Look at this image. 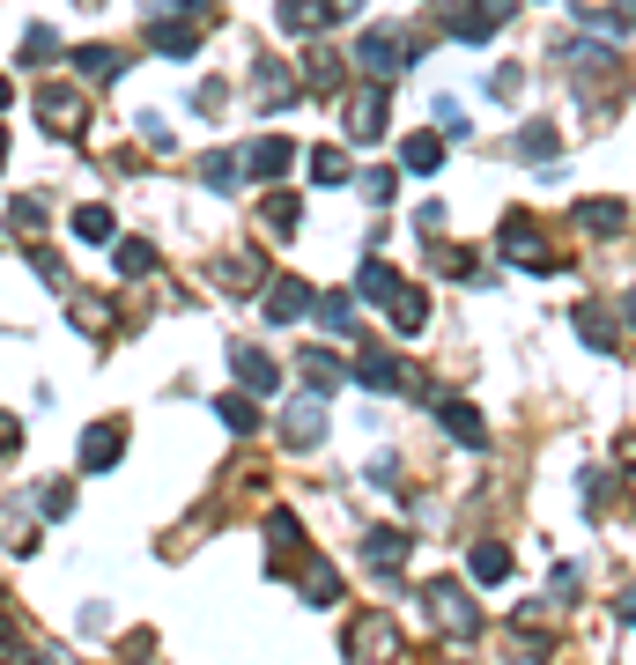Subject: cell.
I'll return each mask as SVG.
<instances>
[{
  "label": "cell",
  "instance_id": "obj_7",
  "mask_svg": "<svg viewBox=\"0 0 636 665\" xmlns=\"http://www.w3.org/2000/svg\"><path fill=\"white\" fill-rule=\"evenodd\" d=\"M245 163H252V178H267V185H274V178L296 163V148L282 141V133H267V141H252V156H245Z\"/></svg>",
  "mask_w": 636,
  "mask_h": 665
},
{
  "label": "cell",
  "instance_id": "obj_28",
  "mask_svg": "<svg viewBox=\"0 0 636 665\" xmlns=\"http://www.w3.org/2000/svg\"><path fill=\"white\" fill-rule=\"evenodd\" d=\"M15 444H23V436H15V422H8V414H0V459H8Z\"/></svg>",
  "mask_w": 636,
  "mask_h": 665
},
{
  "label": "cell",
  "instance_id": "obj_24",
  "mask_svg": "<svg viewBox=\"0 0 636 665\" xmlns=\"http://www.w3.org/2000/svg\"><path fill=\"white\" fill-rule=\"evenodd\" d=\"M222 422H230L237 436H245V429H259V407H252V399H237V392H230V399H222Z\"/></svg>",
  "mask_w": 636,
  "mask_h": 665
},
{
  "label": "cell",
  "instance_id": "obj_21",
  "mask_svg": "<svg viewBox=\"0 0 636 665\" xmlns=\"http://www.w3.org/2000/svg\"><path fill=\"white\" fill-rule=\"evenodd\" d=\"M318 326H326V333H355V311H348V296H318Z\"/></svg>",
  "mask_w": 636,
  "mask_h": 665
},
{
  "label": "cell",
  "instance_id": "obj_3",
  "mask_svg": "<svg viewBox=\"0 0 636 665\" xmlns=\"http://www.w3.org/2000/svg\"><path fill=\"white\" fill-rule=\"evenodd\" d=\"M282 436H289L296 451H311L318 436H326V399H318V392H311V399H296V407H289V422H282Z\"/></svg>",
  "mask_w": 636,
  "mask_h": 665
},
{
  "label": "cell",
  "instance_id": "obj_16",
  "mask_svg": "<svg viewBox=\"0 0 636 665\" xmlns=\"http://www.w3.org/2000/svg\"><path fill=\"white\" fill-rule=\"evenodd\" d=\"M311 178L318 185H348V156L341 148H311Z\"/></svg>",
  "mask_w": 636,
  "mask_h": 665
},
{
  "label": "cell",
  "instance_id": "obj_19",
  "mask_svg": "<svg viewBox=\"0 0 636 665\" xmlns=\"http://www.w3.org/2000/svg\"><path fill=\"white\" fill-rule=\"evenodd\" d=\"M74 67L97 74V82H111V74H119V52H111V45H82V52H74Z\"/></svg>",
  "mask_w": 636,
  "mask_h": 665
},
{
  "label": "cell",
  "instance_id": "obj_25",
  "mask_svg": "<svg viewBox=\"0 0 636 665\" xmlns=\"http://www.w3.org/2000/svg\"><path fill=\"white\" fill-rule=\"evenodd\" d=\"M267 230H296V200H289V193L267 200Z\"/></svg>",
  "mask_w": 636,
  "mask_h": 665
},
{
  "label": "cell",
  "instance_id": "obj_27",
  "mask_svg": "<svg viewBox=\"0 0 636 665\" xmlns=\"http://www.w3.org/2000/svg\"><path fill=\"white\" fill-rule=\"evenodd\" d=\"M518 89H526V74H518V67H511V74H489V97H503V104H511Z\"/></svg>",
  "mask_w": 636,
  "mask_h": 665
},
{
  "label": "cell",
  "instance_id": "obj_26",
  "mask_svg": "<svg viewBox=\"0 0 636 665\" xmlns=\"http://www.w3.org/2000/svg\"><path fill=\"white\" fill-rule=\"evenodd\" d=\"M200 178H208V185H230V178H237V156H208V163H200Z\"/></svg>",
  "mask_w": 636,
  "mask_h": 665
},
{
  "label": "cell",
  "instance_id": "obj_23",
  "mask_svg": "<svg viewBox=\"0 0 636 665\" xmlns=\"http://www.w3.org/2000/svg\"><path fill=\"white\" fill-rule=\"evenodd\" d=\"M355 377H363L370 392H392V385H400V363H385V355H370V363L355 370Z\"/></svg>",
  "mask_w": 636,
  "mask_h": 665
},
{
  "label": "cell",
  "instance_id": "obj_20",
  "mask_svg": "<svg viewBox=\"0 0 636 665\" xmlns=\"http://www.w3.org/2000/svg\"><path fill=\"white\" fill-rule=\"evenodd\" d=\"M82 459L89 466H111V459H119V429H89L82 436Z\"/></svg>",
  "mask_w": 636,
  "mask_h": 665
},
{
  "label": "cell",
  "instance_id": "obj_5",
  "mask_svg": "<svg viewBox=\"0 0 636 665\" xmlns=\"http://www.w3.org/2000/svg\"><path fill=\"white\" fill-rule=\"evenodd\" d=\"M429 599H437V621H444V629H452V636H474V629H481L474 599H466L459 584H437V592H429Z\"/></svg>",
  "mask_w": 636,
  "mask_h": 665
},
{
  "label": "cell",
  "instance_id": "obj_30",
  "mask_svg": "<svg viewBox=\"0 0 636 665\" xmlns=\"http://www.w3.org/2000/svg\"><path fill=\"white\" fill-rule=\"evenodd\" d=\"M622 318H629V326H636V296H629V303H622Z\"/></svg>",
  "mask_w": 636,
  "mask_h": 665
},
{
  "label": "cell",
  "instance_id": "obj_22",
  "mask_svg": "<svg viewBox=\"0 0 636 665\" xmlns=\"http://www.w3.org/2000/svg\"><path fill=\"white\" fill-rule=\"evenodd\" d=\"M74 237H82V244H104V237H111V215H104V207H82V215H74Z\"/></svg>",
  "mask_w": 636,
  "mask_h": 665
},
{
  "label": "cell",
  "instance_id": "obj_2",
  "mask_svg": "<svg viewBox=\"0 0 636 665\" xmlns=\"http://www.w3.org/2000/svg\"><path fill=\"white\" fill-rule=\"evenodd\" d=\"M518 0H466V15H452V37H466V45H481L496 23H511Z\"/></svg>",
  "mask_w": 636,
  "mask_h": 665
},
{
  "label": "cell",
  "instance_id": "obj_31",
  "mask_svg": "<svg viewBox=\"0 0 636 665\" xmlns=\"http://www.w3.org/2000/svg\"><path fill=\"white\" fill-rule=\"evenodd\" d=\"M0 104H8V82H0Z\"/></svg>",
  "mask_w": 636,
  "mask_h": 665
},
{
  "label": "cell",
  "instance_id": "obj_8",
  "mask_svg": "<svg viewBox=\"0 0 636 665\" xmlns=\"http://www.w3.org/2000/svg\"><path fill=\"white\" fill-rule=\"evenodd\" d=\"M304 303H311V289H304V281H289V274H282V281H274V289H267V303H259V311H267L274 326H289V318L304 311Z\"/></svg>",
  "mask_w": 636,
  "mask_h": 665
},
{
  "label": "cell",
  "instance_id": "obj_1",
  "mask_svg": "<svg viewBox=\"0 0 636 665\" xmlns=\"http://www.w3.org/2000/svg\"><path fill=\"white\" fill-rule=\"evenodd\" d=\"M355 60H363L370 74H378V82H392V74H400L407 60H415V45H407V37H392V30H370L363 45H355Z\"/></svg>",
  "mask_w": 636,
  "mask_h": 665
},
{
  "label": "cell",
  "instance_id": "obj_4",
  "mask_svg": "<svg viewBox=\"0 0 636 665\" xmlns=\"http://www.w3.org/2000/svg\"><path fill=\"white\" fill-rule=\"evenodd\" d=\"M570 222H577V230H592V237H614V230H629V207L622 200H577Z\"/></svg>",
  "mask_w": 636,
  "mask_h": 665
},
{
  "label": "cell",
  "instance_id": "obj_10",
  "mask_svg": "<svg viewBox=\"0 0 636 665\" xmlns=\"http://www.w3.org/2000/svg\"><path fill=\"white\" fill-rule=\"evenodd\" d=\"M474 577H481V584H503V577H511V547H503V540H481V547H474Z\"/></svg>",
  "mask_w": 636,
  "mask_h": 665
},
{
  "label": "cell",
  "instance_id": "obj_18",
  "mask_svg": "<svg viewBox=\"0 0 636 665\" xmlns=\"http://www.w3.org/2000/svg\"><path fill=\"white\" fill-rule=\"evenodd\" d=\"M444 163V133H415L407 141V170H437Z\"/></svg>",
  "mask_w": 636,
  "mask_h": 665
},
{
  "label": "cell",
  "instance_id": "obj_14",
  "mask_svg": "<svg viewBox=\"0 0 636 665\" xmlns=\"http://www.w3.org/2000/svg\"><path fill=\"white\" fill-rule=\"evenodd\" d=\"M555 148H563V133H555V126H526V133H518V156H526V163H548Z\"/></svg>",
  "mask_w": 636,
  "mask_h": 665
},
{
  "label": "cell",
  "instance_id": "obj_29",
  "mask_svg": "<svg viewBox=\"0 0 636 665\" xmlns=\"http://www.w3.org/2000/svg\"><path fill=\"white\" fill-rule=\"evenodd\" d=\"M622 621H636V592H622Z\"/></svg>",
  "mask_w": 636,
  "mask_h": 665
},
{
  "label": "cell",
  "instance_id": "obj_12",
  "mask_svg": "<svg viewBox=\"0 0 636 665\" xmlns=\"http://www.w3.org/2000/svg\"><path fill=\"white\" fill-rule=\"evenodd\" d=\"M363 296L370 303H392V296H400V274H392L385 259H363Z\"/></svg>",
  "mask_w": 636,
  "mask_h": 665
},
{
  "label": "cell",
  "instance_id": "obj_9",
  "mask_svg": "<svg viewBox=\"0 0 636 665\" xmlns=\"http://www.w3.org/2000/svg\"><path fill=\"white\" fill-rule=\"evenodd\" d=\"M230 363H237V377H245V385H252V392H267V385H282V370H274V363H267V355H259V348H237V355H230Z\"/></svg>",
  "mask_w": 636,
  "mask_h": 665
},
{
  "label": "cell",
  "instance_id": "obj_6",
  "mask_svg": "<svg viewBox=\"0 0 636 665\" xmlns=\"http://www.w3.org/2000/svg\"><path fill=\"white\" fill-rule=\"evenodd\" d=\"M348 133L355 141H378L385 133V89H363V97L348 104Z\"/></svg>",
  "mask_w": 636,
  "mask_h": 665
},
{
  "label": "cell",
  "instance_id": "obj_13",
  "mask_svg": "<svg viewBox=\"0 0 636 665\" xmlns=\"http://www.w3.org/2000/svg\"><path fill=\"white\" fill-rule=\"evenodd\" d=\"M577 333H585V348L614 355V318H607V311H592V303H585V311H577Z\"/></svg>",
  "mask_w": 636,
  "mask_h": 665
},
{
  "label": "cell",
  "instance_id": "obj_11",
  "mask_svg": "<svg viewBox=\"0 0 636 665\" xmlns=\"http://www.w3.org/2000/svg\"><path fill=\"white\" fill-rule=\"evenodd\" d=\"M363 555H370V569H400L407 562V532H370Z\"/></svg>",
  "mask_w": 636,
  "mask_h": 665
},
{
  "label": "cell",
  "instance_id": "obj_17",
  "mask_svg": "<svg viewBox=\"0 0 636 665\" xmlns=\"http://www.w3.org/2000/svg\"><path fill=\"white\" fill-rule=\"evenodd\" d=\"M304 363V377H311V392H326V385H341V363H333L326 348H311V355H296Z\"/></svg>",
  "mask_w": 636,
  "mask_h": 665
},
{
  "label": "cell",
  "instance_id": "obj_15",
  "mask_svg": "<svg viewBox=\"0 0 636 665\" xmlns=\"http://www.w3.org/2000/svg\"><path fill=\"white\" fill-rule=\"evenodd\" d=\"M444 429H452L459 444H474V451L489 444V429H481V414H474V407H444Z\"/></svg>",
  "mask_w": 636,
  "mask_h": 665
}]
</instances>
